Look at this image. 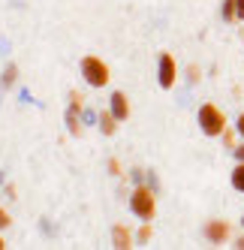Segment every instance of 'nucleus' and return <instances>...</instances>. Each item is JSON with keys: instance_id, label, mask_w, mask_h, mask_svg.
I'll return each instance as SVG.
<instances>
[{"instance_id": "obj_3", "label": "nucleus", "mask_w": 244, "mask_h": 250, "mask_svg": "<svg viewBox=\"0 0 244 250\" xmlns=\"http://www.w3.org/2000/svg\"><path fill=\"white\" fill-rule=\"evenodd\" d=\"M130 211L136 214L139 220H154V214H157V196H154V190L145 187V184H136L133 196H130Z\"/></svg>"}, {"instance_id": "obj_11", "label": "nucleus", "mask_w": 244, "mask_h": 250, "mask_svg": "<svg viewBox=\"0 0 244 250\" xmlns=\"http://www.w3.org/2000/svg\"><path fill=\"white\" fill-rule=\"evenodd\" d=\"M232 190H238V193H244V163H235V169H232Z\"/></svg>"}, {"instance_id": "obj_23", "label": "nucleus", "mask_w": 244, "mask_h": 250, "mask_svg": "<svg viewBox=\"0 0 244 250\" xmlns=\"http://www.w3.org/2000/svg\"><path fill=\"white\" fill-rule=\"evenodd\" d=\"M3 247H6V241H3V235H0V250H3Z\"/></svg>"}, {"instance_id": "obj_9", "label": "nucleus", "mask_w": 244, "mask_h": 250, "mask_svg": "<svg viewBox=\"0 0 244 250\" xmlns=\"http://www.w3.org/2000/svg\"><path fill=\"white\" fill-rule=\"evenodd\" d=\"M220 15H223V21H238V3L235 0H223V6H220Z\"/></svg>"}, {"instance_id": "obj_16", "label": "nucleus", "mask_w": 244, "mask_h": 250, "mask_svg": "<svg viewBox=\"0 0 244 250\" xmlns=\"http://www.w3.org/2000/svg\"><path fill=\"white\" fill-rule=\"evenodd\" d=\"M199 79H202V69H199V66H193V63H190V66H187V82H190V84H196Z\"/></svg>"}, {"instance_id": "obj_14", "label": "nucleus", "mask_w": 244, "mask_h": 250, "mask_svg": "<svg viewBox=\"0 0 244 250\" xmlns=\"http://www.w3.org/2000/svg\"><path fill=\"white\" fill-rule=\"evenodd\" d=\"M136 238L142 241V244L151 241V220H142V226H139V232H136Z\"/></svg>"}, {"instance_id": "obj_18", "label": "nucleus", "mask_w": 244, "mask_h": 250, "mask_svg": "<svg viewBox=\"0 0 244 250\" xmlns=\"http://www.w3.org/2000/svg\"><path fill=\"white\" fill-rule=\"evenodd\" d=\"M223 142H226V148H235V133L226 127V133H223Z\"/></svg>"}, {"instance_id": "obj_24", "label": "nucleus", "mask_w": 244, "mask_h": 250, "mask_svg": "<svg viewBox=\"0 0 244 250\" xmlns=\"http://www.w3.org/2000/svg\"><path fill=\"white\" fill-rule=\"evenodd\" d=\"M241 226H244V217H241Z\"/></svg>"}, {"instance_id": "obj_13", "label": "nucleus", "mask_w": 244, "mask_h": 250, "mask_svg": "<svg viewBox=\"0 0 244 250\" xmlns=\"http://www.w3.org/2000/svg\"><path fill=\"white\" fill-rule=\"evenodd\" d=\"M66 130L73 133V136H81V118H79V115H69V112H66Z\"/></svg>"}, {"instance_id": "obj_6", "label": "nucleus", "mask_w": 244, "mask_h": 250, "mask_svg": "<svg viewBox=\"0 0 244 250\" xmlns=\"http://www.w3.org/2000/svg\"><path fill=\"white\" fill-rule=\"evenodd\" d=\"M109 109L115 112V118L124 124L127 118H130V100H127V94L124 91H112V97H109Z\"/></svg>"}, {"instance_id": "obj_12", "label": "nucleus", "mask_w": 244, "mask_h": 250, "mask_svg": "<svg viewBox=\"0 0 244 250\" xmlns=\"http://www.w3.org/2000/svg\"><path fill=\"white\" fill-rule=\"evenodd\" d=\"M81 105H84V97H81L79 91H73V94H69V109H66V112H69V115H79Z\"/></svg>"}, {"instance_id": "obj_20", "label": "nucleus", "mask_w": 244, "mask_h": 250, "mask_svg": "<svg viewBox=\"0 0 244 250\" xmlns=\"http://www.w3.org/2000/svg\"><path fill=\"white\" fill-rule=\"evenodd\" d=\"M235 130H238V136L244 139V112L238 115V121H235Z\"/></svg>"}, {"instance_id": "obj_15", "label": "nucleus", "mask_w": 244, "mask_h": 250, "mask_svg": "<svg viewBox=\"0 0 244 250\" xmlns=\"http://www.w3.org/2000/svg\"><path fill=\"white\" fill-rule=\"evenodd\" d=\"M106 169H109V175H115V178H124V169H121L118 157H109V160H106Z\"/></svg>"}, {"instance_id": "obj_5", "label": "nucleus", "mask_w": 244, "mask_h": 250, "mask_svg": "<svg viewBox=\"0 0 244 250\" xmlns=\"http://www.w3.org/2000/svg\"><path fill=\"white\" fill-rule=\"evenodd\" d=\"M229 235H232L229 220H208L202 226V238L208 244H223V241H229Z\"/></svg>"}, {"instance_id": "obj_21", "label": "nucleus", "mask_w": 244, "mask_h": 250, "mask_svg": "<svg viewBox=\"0 0 244 250\" xmlns=\"http://www.w3.org/2000/svg\"><path fill=\"white\" fill-rule=\"evenodd\" d=\"M238 3V21H244V0H235Z\"/></svg>"}, {"instance_id": "obj_2", "label": "nucleus", "mask_w": 244, "mask_h": 250, "mask_svg": "<svg viewBox=\"0 0 244 250\" xmlns=\"http://www.w3.org/2000/svg\"><path fill=\"white\" fill-rule=\"evenodd\" d=\"M79 73H81V79L88 82L91 87H106V84L112 82L109 63L102 61V58H97V55H84L81 63H79Z\"/></svg>"}, {"instance_id": "obj_19", "label": "nucleus", "mask_w": 244, "mask_h": 250, "mask_svg": "<svg viewBox=\"0 0 244 250\" xmlns=\"http://www.w3.org/2000/svg\"><path fill=\"white\" fill-rule=\"evenodd\" d=\"M232 154H235V160H238V163H244V142L232 148Z\"/></svg>"}, {"instance_id": "obj_8", "label": "nucleus", "mask_w": 244, "mask_h": 250, "mask_svg": "<svg viewBox=\"0 0 244 250\" xmlns=\"http://www.w3.org/2000/svg\"><path fill=\"white\" fill-rule=\"evenodd\" d=\"M118 118H115V112L112 109H106V112H100V133L102 136H115L118 133Z\"/></svg>"}, {"instance_id": "obj_10", "label": "nucleus", "mask_w": 244, "mask_h": 250, "mask_svg": "<svg viewBox=\"0 0 244 250\" xmlns=\"http://www.w3.org/2000/svg\"><path fill=\"white\" fill-rule=\"evenodd\" d=\"M15 79H19V66L9 63V66L3 69V76H0V87H12V84H15Z\"/></svg>"}, {"instance_id": "obj_17", "label": "nucleus", "mask_w": 244, "mask_h": 250, "mask_svg": "<svg viewBox=\"0 0 244 250\" xmlns=\"http://www.w3.org/2000/svg\"><path fill=\"white\" fill-rule=\"evenodd\" d=\"M6 226H12V217L6 208H0V229H6Z\"/></svg>"}, {"instance_id": "obj_4", "label": "nucleus", "mask_w": 244, "mask_h": 250, "mask_svg": "<svg viewBox=\"0 0 244 250\" xmlns=\"http://www.w3.org/2000/svg\"><path fill=\"white\" fill-rule=\"evenodd\" d=\"M178 82V63L172 58V51H160V58H157V84L169 91V87H175Z\"/></svg>"}, {"instance_id": "obj_1", "label": "nucleus", "mask_w": 244, "mask_h": 250, "mask_svg": "<svg viewBox=\"0 0 244 250\" xmlns=\"http://www.w3.org/2000/svg\"><path fill=\"white\" fill-rule=\"evenodd\" d=\"M196 124L208 139H217V136L226 133V115H223V109H217V103H202L199 115H196Z\"/></svg>"}, {"instance_id": "obj_22", "label": "nucleus", "mask_w": 244, "mask_h": 250, "mask_svg": "<svg viewBox=\"0 0 244 250\" xmlns=\"http://www.w3.org/2000/svg\"><path fill=\"white\" fill-rule=\"evenodd\" d=\"M235 247H238V250H244V235H238V238H235Z\"/></svg>"}, {"instance_id": "obj_7", "label": "nucleus", "mask_w": 244, "mask_h": 250, "mask_svg": "<svg viewBox=\"0 0 244 250\" xmlns=\"http://www.w3.org/2000/svg\"><path fill=\"white\" fill-rule=\"evenodd\" d=\"M112 247L115 250H130L133 247V232L127 229V226H112Z\"/></svg>"}]
</instances>
